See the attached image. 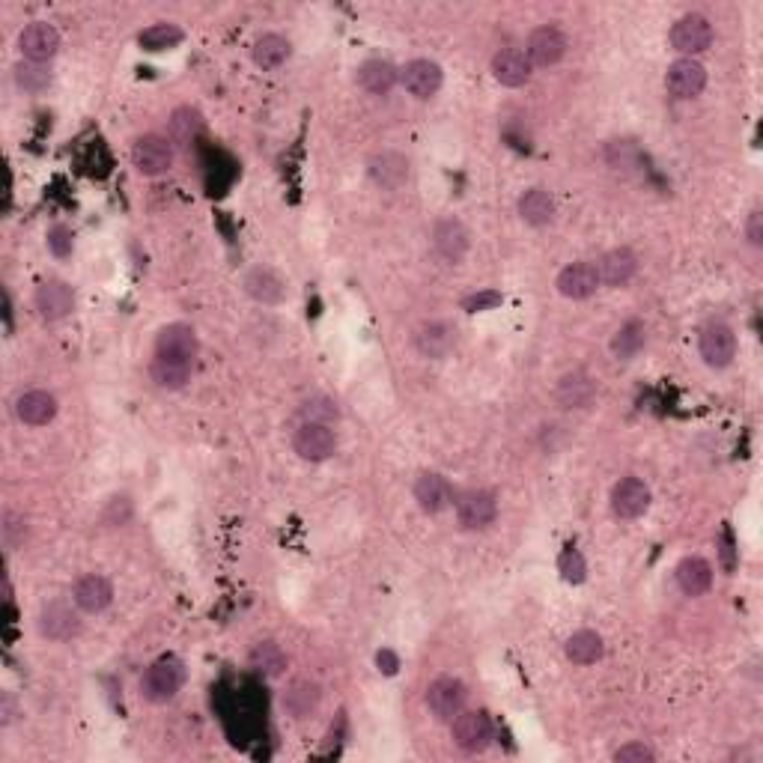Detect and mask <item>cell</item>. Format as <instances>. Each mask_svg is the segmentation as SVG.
<instances>
[{
  "label": "cell",
  "mask_w": 763,
  "mask_h": 763,
  "mask_svg": "<svg viewBox=\"0 0 763 763\" xmlns=\"http://www.w3.org/2000/svg\"><path fill=\"white\" fill-rule=\"evenodd\" d=\"M185 686V665L176 656H161L147 668L141 680V695L153 704H164L176 698V692Z\"/></svg>",
  "instance_id": "1"
},
{
  "label": "cell",
  "mask_w": 763,
  "mask_h": 763,
  "mask_svg": "<svg viewBox=\"0 0 763 763\" xmlns=\"http://www.w3.org/2000/svg\"><path fill=\"white\" fill-rule=\"evenodd\" d=\"M668 39H671V48L677 54L695 60V54H701V51H707L713 45V24L701 12H689V15L674 21Z\"/></svg>",
  "instance_id": "2"
},
{
  "label": "cell",
  "mask_w": 763,
  "mask_h": 763,
  "mask_svg": "<svg viewBox=\"0 0 763 763\" xmlns=\"http://www.w3.org/2000/svg\"><path fill=\"white\" fill-rule=\"evenodd\" d=\"M698 349L707 367H728L737 355V334L728 322H707L698 337Z\"/></svg>",
  "instance_id": "3"
},
{
  "label": "cell",
  "mask_w": 763,
  "mask_h": 763,
  "mask_svg": "<svg viewBox=\"0 0 763 763\" xmlns=\"http://www.w3.org/2000/svg\"><path fill=\"white\" fill-rule=\"evenodd\" d=\"M451 734H454V743L457 749L474 755V752H483L492 740V722L483 710H462L457 719L451 722Z\"/></svg>",
  "instance_id": "4"
},
{
  "label": "cell",
  "mask_w": 763,
  "mask_h": 763,
  "mask_svg": "<svg viewBox=\"0 0 763 763\" xmlns=\"http://www.w3.org/2000/svg\"><path fill=\"white\" fill-rule=\"evenodd\" d=\"M498 516V498L489 489H471L465 495H459L457 501V519L465 531H480L489 528Z\"/></svg>",
  "instance_id": "5"
},
{
  "label": "cell",
  "mask_w": 763,
  "mask_h": 763,
  "mask_svg": "<svg viewBox=\"0 0 763 763\" xmlns=\"http://www.w3.org/2000/svg\"><path fill=\"white\" fill-rule=\"evenodd\" d=\"M650 510V486L641 477H623L611 489V513L617 519H638Z\"/></svg>",
  "instance_id": "6"
},
{
  "label": "cell",
  "mask_w": 763,
  "mask_h": 763,
  "mask_svg": "<svg viewBox=\"0 0 763 763\" xmlns=\"http://www.w3.org/2000/svg\"><path fill=\"white\" fill-rule=\"evenodd\" d=\"M665 87L677 99H695L707 87V69L698 60H692V57H680V60H674L668 66Z\"/></svg>",
  "instance_id": "7"
},
{
  "label": "cell",
  "mask_w": 763,
  "mask_h": 763,
  "mask_svg": "<svg viewBox=\"0 0 763 763\" xmlns=\"http://www.w3.org/2000/svg\"><path fill=\"white\" fill-rule=\"evenodd\" d=\"M465 686L457 677H439L427 689V707L439 722H454L465 707Z\"/></svg>",
  "instance_id": "8"
},
{
  "label": "cell",
  "mask_w": 763,
  "mask_h": 763,
  "mask_svg": "<svg viewBox=\"0 0 763 763\" xmlns=\"http://www.w3.org/2000/svg\"><path fill=\"white\" fill-rule=\"evenodd\" d=\"M132 164L138 167V173L144 176H161L170 170L173 164V144L170 138H161V135H144L135 141L132 147Z\"/></svg>",
  "instance_id": "9"
},
{
  "label": "cell",
  "mask_w": 763,
  "mask_h": 763,
  "mask_svg": "<svg viewBox=\"0 0 763 763\" xmlns=\"http://www.w3.org/2000/svg\"><path fill=\"white\" fill-rule=\"evenodd\" d=\"M18 48H21L24 60H30V63H45V60H51V57L60 51V33H57V27L48 24V21H33V24H27V27L21 30Z\"/></svg>",
  "instance_id": "10"
},
{
  "label": "cell",
  "mask_w": 763,
  "mask_h": 763,
  "mask_svg": "<svg viewBox=\"0 0 763 763\" xmlns=\"http://www.w3.org/2000/svg\"><path fill=\"white\" fill-rule=\"evenodd\" d=\"M293 451L307 462H322L337 451V439L328 424L305 421L293 436Z\"/></svg>",
  "instance_id": "11"
},
{
  "label": "cell",
  "mask_w": 763,
  "mask_h": 763,
  "mask_svg": "<svg viewBox=\"0 0 763 763\" xmlns=\"http://www.w3.org/2000/svg\"><path fill=\"white\" fill-rule=\"evenodd\" d=\"M155 355L161 358H176V361H191L197 358V334L185 322L164 325L155 337Z\"/></svg>",
  "instance_id": "12"
},
{
  "label": "cell",
  "mask_w": 763,
  "mask_h": 763,
  "mask_svg": "<svg viewBox=\"0 0 763 763\" xmlns=\"http://www.w3.org/2000/svg\"><path fill=\"white\" fill-rule=\"evenodd\" d=\"M468 245H471V233H468V227H465L459 218H442V221L433 227V251H436L445 263H454V266H457L459 260L468 254Z\"/></svg>",
  "instance_id": "13"
},
{
  "label": "cell",
  "mask_w": 763,
  "mask_h": 763,
  "mask_svg": "<svg viewBox=\"0 0 763 763\" xmlns=\"http://www.w3.org/2000/svg\"><path fill=\"white\" fill-rule=\"evenodd\" d=\"M525 54H528L531 66H555L567 54V36L558 27H552V24L537 27L528 36Z\"/></svg>",
  "instance_id": "14"
},
{
  "label": "cell",
  "mask_w": 763,
  "mask_h": 763,
  "mask_svg": "<svg viewBox=\"0 0 763 763\" xmlns=\"http://www.w3.org/2000/svg\"><path fill=\"white\" fill-rule=\"evenodd\" d=\"M457 346V331L451 322H442V319H430L424 322L418 331H415V349L424 355V358H448L451 349Z\"/></svg>",
  "instance_id": "15"
},
{
  "label": "cell",
  "mask_w": 763,
  "mask_h": 763,
  "mask_svg": "<svg viewBox=\"0 0 763 763\" xmlns=\"http://www.w3.org/2000/svg\"><path fill=\"white\" fill-rule=\"evenodd\" d=\"M400 81L415 99H430L442 90V66L433 60H412L400 69Z\"/></svg>",
  "instance_id": "16"
},
{
  "label": "cell",
  "mask_w": 763,
  "mask_h": 763,
  "mask_svg": "<svg viewBox=\"0 0 763 763\" xmlns=\"http://www.w3.org/2000/svg\"><path fill=\"white\" fill-rule=\"evenodd\" d=\"M39 632L51 641H69L81 632V617L69 603H48L39 611Z\"/></svg>",
  "instance_id": "17"
},
{
  "label": "cell",
  "mask_w": 763,
  "mask_h": 763,
  "mask_svg": "<svg viewBox=\"0 0 763 763\" xmlns=\"http://www.w3.org/2000/svg\"><path fill=\"white\" fill-rule=\"evenodd\" d=\"M531 72H534V66H531V60H528V54H525L522 48H501V51L492 57V75H495V81L504 84V87H522V84H528V81H531Z\"/></svg>",
  "instance_id": "18"
},
{
  "label": "cell",
  "mask_w": 763,
  "mask_h": 763,
  "mask_svg": "<svg viewBox=\"0 0 763 763\" xmlns=\"http://www.w3.org/2000/svg\"><path fill=\"white\" fill-rule=\"evenodd\" d=\"M367 170H370V179H373L379 188H388V191H397V188L409 179V161H406V155L394 153V150H382V153L370 155Z\"/></svg>",
  "instance_id": "19"
},
{
  "label": "cell",
  "mask_w": 763,
  "mask_h": 763,
  "mask_svg": "<svg viewBox=\"0 0 763 763\" xmlns=\"http://www.w3.org/2000/svg\"><path fill=\"white\" fill-rule=\"evenodd\" d=\"M600 290V275L594 263H573L558 275V293L564 299H591Z\"/></svg>",
  "instance_id": "20"
},
{
  "label": "cell",
  "mask_w": 763,
  "mask_h": 763,
  "mask_svg": "<svg viewBox=\"0 0 763 763\" xmlns=\"http://www.w3.org/2000/svg\"><path fill=\"white\" fill-rule=\"evenodd\" d=\"M242 287H245V293H248L254 302H260V305H278V302H284V296H287L284 278H281L275 269H269V266L251 269V272L245 275Z\"/></svg>",
  "instance_id": "21"
},
{
  "label": "cell",
  "mask_w": 763,
  "mask_h": 763,
  "mask_svg": "<svg viewBox=\"0 0 763 763\" xmlns=\"http://www.w3.org/2000/svg\"><path fill=\"white\" fill-rule=\"evenodd\" d=\"M72 307H75V293H72L69 284H63V281L39 284V290H36V310H39L42 319H48V322L63 319V316L72 313Z\"/></svg>",
  "instance_id": "22"
},
{
  "label": "cell",
  "mask_w": 763,
  "mask_h": 763,
  "mask_svg": "<svg viewBox=\"0 0 763 763\" xmlns=\"http://www.w3.org/2000/svg\"><path fill=\"white\" fill-rule=\"evenodd\" d=\"M72 600H75V606L81 611H87V614H99V611H105L111 606V600H114V588H111V582L105 579V576H84V579H78L75 582V591H72Z\"/></svg>",
  "instance_id": "23"
},
{
  "label": "cell",
  "mask_w": 763,
  "mask_h": 763,
  "mask_svg": "<svg viewBox=\"0 0 763 763\" xmlns=\"http://www.w3.org/2000/svg\"><path fill=\"white\" fill-rule=\"evenodd\" d=\"M594 394H597V385H594V379L585 370L564 373L558 388H555V400L564 409H585V406H591Z\"/></svg>",
  "instance_id": "24"
},
{
  "label": "cell",
  "mask_w": 763,
  "mask_h": 763,
  "mask_svg": "<svg viewBox=\"0 0 763 763\" xmlns=\"http://www.w3.org/2000/svg\"><path fill=\"white\" fill-rule=\"evenodd\" d=\"M15 415L27 427H45L57 415V400L48 391H27L15 400Z\"/></svg>",
  "instance_id": "25"
},
{
  "label": "cell",
  "mask_w": 763,
  "mask_h": 763,
  "mask_svg": "<svg viewBox=\"0 0 763 763\" xmlns=\"http://www.w3.org/2000/svg\"><path fill=\"white\" fill-rule=\"evenodd\" d=\"M638 272V257L629 248H614L600 263H597V275L600 284L606 287H626Z\"/></svg>",
  "instance_id": "26"
},
{
  "label": "cell",
  "mask_w": 763,
  "mask_h": 763,
  "mask_svg": "<svg viewBox=\"0 0 763 763\" xmlns=\"http://www.w3.org/2000/svg\"><path fill=\"white\" fill-rule=\"evenodd\" d=\"M415 501L424 513H442L451 504V483L442 474H421L415 480Z\"/></svg>",
  "instance_id": "27"
},
{
  "label": "cell",
  "mask_w": 763,
  "mask_h": 763,
  "mask_svg": "<svg viewBox=\"0 0 763 763\" xmlns=\"http://www.w3.org/2000/svg\"><path fill=\"white\" fill-rule=\"evenodd\" d=\"M397 81H400V72L388 60H367L358 69V84L370 96H388Z\"/></svg>",
  "instance_id": "28"
},
{
  "label": "cell",
  "mask_w": 763,
  "mask_h": 763,
  "mask_svg": "<svg viewBox=\"0 0 763 763\" xmlns=\"http://www.w3.org/2000/svg\"><path fill=\"white\" fill-rule=\"evenodd\" d=\"M677 585L686 597H704L713 585V567L704 558H683L677 567Z\"/></svg>",
  "instance_id": "29"
},
{
  "label": "cell",
  "mask_w": 763,
  "mask_h": 763,
  "mask_svg": "<svg viewBox=\"0 0 763 763\" xmlns=\"http://www.w3.org/2000/svg\"><path fill=\"white\" fill-rule=\"evenodd\" d=\"M519 215L525 224L531 227H546L555 221V200L549 191L543 188H528L522 197H519Z\"/></svg>",
  "instance_id": "30"
},
{
  "label": "cell",
  "mask_w": 763,
  "mask_h": 763,
  "mask_svg": "<svg viewBox=\"0 0 763 763\" xmlns=\"http://www.w3.org/2000/svg\"><path fill=\"white\" fill-rule=\"evenodd\" d=\"M644 343H647V328H644V322H641V319H629V322H623V325L614 331V337H611V355H614L617 361H632V358L644 349Z\"/></svg>",
  "instance_id": "31"
},
{
  "label": "cell",
  "mask_w": 763,
  "mask_h": 763,
  "mask_svg": "<svg viewBox=\"0 0 763 763\" xmlns=\"http://www.w3.org/2000/svg\"><path fill=\"white\" fill-rule=\"evenodd\" d=\"M191 370H194L191 361H176V358H161V355H155L153 364H150L153 382L158 388H164V391L185 388V382L191 379Z\"/></svg>",
  "instance_id": "32"
},
{
  "label": "cell",
  "mask_w": 763,
  "mask_h": 763,
  "mask_svg": "<svg viewBox=\"0 0 763 763\" xmlns=\"http://www.w3.org/2000/svg\"><path fill=\"white\" fill-rule=\"evenodd\" d=\"M251 54H254V63L260 69L272 72V69H278L290 60V42L281 33H263V36H257Z\"/></svg>",
  "instance_id": "33"
},
{
  "label": "cell",
  "mask_w": 763,
  "mask_h": 763,
  "mask_svg": "<svg viewBox=\"0 0 763 763\" xmlns=\"http://www.w3.org/2000/svg\"><path fill=\"white\" fill-rule=\"evenodd\" d=\"M603 653H606V644H603L600 632H594V629H579L567 641V659L576 665H594L603 659Z\"/></svg>",
  "instance_id": "34"
},
{
  "label": "cell",
  "mask_w": 763,
  "mask_h": 763,
  "mask_svg": "<svg viewBox=\"0 0 763 763\" xmlns=\"http://www.w3.org/2000/svg\"><path fill=\"white\" fill-rule=\"evenodd\" d=\"M284 707L293 719H305L319 707V686L310 680H296L284 695Z\"/></svg>",
  "instance_id": "35"
},
{
  "label": "cell",
  "mask_w": 763,
  "mask_h": 763,
  "mask_svg": "<svg viewBox=\"0 0 763 763\" xmlns=\"http://www.w3.org/2000/svg\"><path fill=\"white\" fill-rule=\"evenodd\" d=\"M138 42H141V48H147V51H167V48H173V45L182 42V30H179L176 24H153V27L141 30Z\"/></svg>",
  "instance_id": "36"
},
{
  "label": "cell",
  "mask_w": 763,
  "mask_h": 763,
  "mask_svg": "<svg viewBox=\"0 0 763 763\" xmlns=\"http://www.w3.org/2000/svg\"><path fill=\"white\" fill-rule=\"evenodd\" d=\"M197 132H200V117H197V111L179 108V111L170 117V144L185 147V144H191V141L197 138Z\"/></svg>",
  "instance_id": "37"
},
{
  "label": "cell",
  "mask_w": 763,
  "mask_h": 763,
  "mask_svg": "<svg viewBox=\"0 0 763 763\" xmlns=\"http://www.w3.org/2000/svg\"><path fill=\"white\" fill-rule=\"evenodd\" d=\"M15 81H18V87H21L24 93H42V90H48V84H51V72H48L42 63L24 60V63L15 66Z\"/></svg>",
  "instance_id": "38"
},
{
  "label": "cell",
  "mask_w": 763,
  "mask_h": 763,
  "mask_svg": "<svg viewBox=\"0 0 763 763\" xmlns=\"http://www.w3.org/2000/svg\"><path fill=\"white\" fill-rule=\"evenodd\" d=\"M251 662H254V668L257 671H266V674H281L284 671V665H287V659H284V653H281V647L278 644H272V641H266V644H260L254 653H251Z\"/></svg>",
  "instance_id": "39"
},
{
  "label": "cell",
  "mask_w": 763,
  "mask_h": 763,
  "mask_svg": "<svg viewBox=\"0 0 763 763\" xmlns=\"http://www.w3.org/2000/svg\"><path fill=\"white\" fill-rule=\"evenodd\" d=\"M558 570H561L564 582H570V585H582V582H585V576H588V564H585L582 552H579V549H573V546L561 555Z\"/></svg>",
  "instance_id": "40"
},
{
  "label": "cell",
  "mask_w": 763,
  "mask_h": 763,
  "mask_svg": "<svg viewBox=\"0 0 763 763\" xmlns=\"http://www.w3.org/2000/svg\"><path fill=\"white\" fill-rule=\"evenodd\" d=\"M302 415H305V421L331 424V421H337V418H340V409H337V403H334V400H328V397H316V400L305 403Z\"/></svg>",
  "instance_id": "41"
},
{
  "label": "cell",
  "mask_w": 763,
  "mask_h": 763,
  "mask_svg": "<svg viewBox=\"0 0 763 763\" xmlns=\"http://www.w3.org/2000/svg\"><path fill=\"white\" fill-rule=\"evenodd\" d=\"M24 537H27V522L21 516H15L12 510H6L3 513V543L9 549H15V546L24 543Z\"/></svg>",
  "instance_id": "42"
},
{
  "label": "cell",
  "mask_w": 763,
  "mask_h": 763,
  "mask_svg": "<svg viewBox=\"0 0 763 763\" xmlns=\"http://www.w3.org/2000/svg\"><path fill=\"white\" fill-rule=\"evenodd\" d=\"M606 155H609L611 167H617V170H629V164L638 158V147H635L632 141H611Z\"/></svg>",
  "instance_id": "43"
},
{
  "label": "cell",
  "mask_w": 763,
  "mask_h": 763,
  "mask_svg": "<svg viewBox=\"0 0 763 763\" xmlns=\"http://www.w3.org/2000/svg\"><path fill=\"white\" fill-rule=\"evenodd\" d=\"M48 251L54 257H69L72 254V230L69 227H51L48 230Z\"/></svg>",
  "instance_id": "44"
},
{
  "label": "cell",
  "mask_w": 763,
  "mask_h": 763,
  "mask_svg": "<svg viewBox=\"0 0 763 763\" xmlns=\"http://www.w3.org/2000/svg\"><path fill=\"white\" fill-rule=\"evenodd\" d=\"M614 761L617 763H653L656 755L644 746V743H626L614 752Z\"/></svg>",
  "instance_id": "45"
},
{
  "label": "cell",
  "mask_w": 763,
  "mask_h": 763,
  "mask_svg": "<svg viewBox=\"0 0 763 763\" xmlns=\"http://www.w3.org/2000/svg\"><path fill=\"white\" fill-rule=\"evenodd\" d=\"M501 305V293H495V290H483V293H474V296H468L462 307L465 310H471V313H477V310H492V307Z\"/></svg>",
  "instance_id": "46"
},
{
  "label": "cell",
  "mask_w": 763,
  "mask_h": 763,
  "mask_svg": "<svg viewBox=\"0 0 763 763\" xmlns=\"http://www.w3.org/2000/svg\"><path fill=\"white\" fill-rule=\"evenodd\" d=\"M746 236H749V242H752L755 248H761L763 245V212L761 209H755V212L749 215V221H746Z\"/></svg>",
  "instance_id": "47"
},
{
  "label": "cell",
  "mask_w": 763,
  "mask_h": 763,
  "mask_svg": "<svg viewBox=\"0 0 763 763\" xmlns=\"http://www.w3.org/2000/svg\"><path fill=\"white\" fill-rule=\"evenodd\" d=\"M379 671H385V674H394V671H397V656H394L391 650H382V653H379Z\"/></svg>",
  "instance_id": "48"
}]
</instances>
